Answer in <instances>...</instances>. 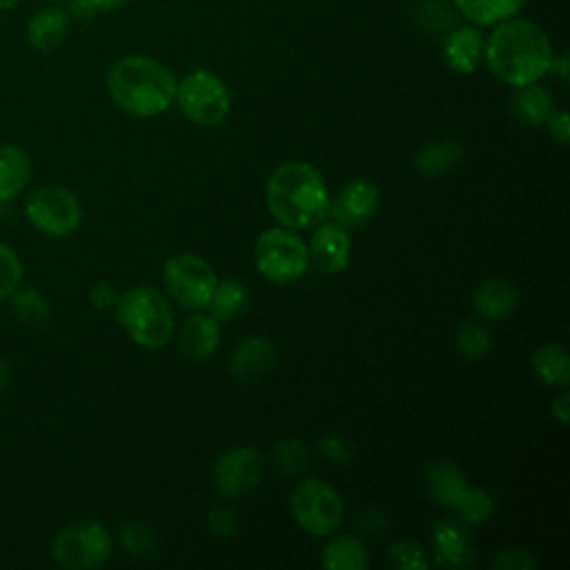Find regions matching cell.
Segmentation results:
<instances>
[{
    "mask_svg": "<svg viewBox=\"0 0 570 570\" xmlns=\"http://www.w3.org/2000/svg\"><path fill=\"white\" fill-rule=\"evenodd\" d=\"M483 56L490 71L501 82L523 87L537 82L550 71L554 53L546 31L537 22L505 18L492 29L483 45Z\"/></svg>",
    "mask_w": 570,
    "mask_h": 570,
    "instance_id": "cell-1",
    "label": "cell"
},
{
    "mask_svg": "<svg viewBox=\"0 0 570 570\" xmlns=\"http://www.w3.org/2000/svg\"><path fill=\"white\" fill-rule=\"evenodd\" d=\"M265 200L272 216L287 229L316 227L330 207L321 171L303 160L285 163L269 176Z\"/></svg>",
    "mask_w": 570,
    "mask_h": 570,
    "instance_id": "cell-2",
    "label": "cell"
},
{
    "mask_svg": "<svg viewBox=\"0 0 570 570\" xmlns=\"http://www.w3.org/2000/svg\"><path fill=\"white\" fill-rule=\"evenodd\" d=\"M107 91L122 111L149 118L169 109L176 96V78L154 58L125 56L111 65Z\"/></svg>",
    "mask_w": 570,
    "mask_h": 570,
    "instance_id": "cell-3",
    "label": "cell"
},
{
    "mask_svg": "<svg viewBox=\"0 0 570 570\" xmlns=\"http://www.w3.org/2000/svg\"><path fill=\"white\" fill-rule=\"evenodd\" d=\"M116 318L136 345L163 347L174 332V314L167 298L151 285L129 287L116 301Z\"/></svg>",
    "mask_w": 570,
    "mask_h": 570,
    "instance_id": "cell-4",
    "label": "cell"
},
{
    "mask_svg": "<svg viewBox=\"0 0 570 570\" xmlns=\"http://www.w3.org/2000/svg\"><path fill=\"white\" fill-rule=\"evenodd\" d=\"M307 245L287 227H269L256 238V269L272 283H289L301 278L307 269Z\"/></svg>",
    "mask_w": 570,
    "mask_h": 570,
    "instance_id": "cell-5",
    "label": "cell"
},
{
    "mask_svg": "<svg viewBox=\"0 0 570 570\" xmlns=\"http://www.w3.org/2000/svg\"><path fill=\"white\" fill-rule=\"evenodd\" d=\"M111 557V537L98 521H76L51 541V559L65 570H91Z\"/></svg>",
    "mask_w": 570,
    "mask_h": 570,
    "instance_id": "cell-6",
    "label": "cell"
},
{
    "mask_svg": "<svg viewBox=\"0 0 570 570\" xmlns=\"http://www.w3.org/2000/svg\"><path fill=\"white\" fill-rule=\"evenodd\" d=\"M180 111L196 125L214 127L220 125L229 109H232V96L227 85L207 69H196L187 73L176 85V96Z\"/></svg>",
    "mask_w": 570,
    "mask_h": 570,
    "instance_id": "cell-7",
    "label": "cell"
},
{
    "mask_svg": "<svg viewBox=\"0 0 570 570\" xmlns=\"http://www.w3.org/2000/svg\"><path fill=\"white\" fill-rule=\"evenodd\" d=\"M24 216L45 236L65 238L80 227L82 205L71 189L62 185H45L27 196Z\"/></svg>",
    "mask_w": 570,
    "mask_h": 570,
    "instance_id": "cell-8",
    "label": "cell"
},
{
    "mask_svg": "<svg viewBox=\"0 0 570 570\" xmlns=\"http://www.w3.org/2000/svg\"><path fill=\"white\" fill-rule=\"evenodd\" d=\"M289 508L298 528L312 537H327L343 521V501L338 492L321 479L301 481L292 490Z\"/></svg>",
    "mask_w": 570,
    "mask_h": 570,
    "instance_id": "cell-9",
    "label": "cell"
},
{
    "mask_svg": "<svg viewBox=\"0 0 570 570\" xmlns=\"http://www.w3.org/2000/svg\"><path fill=\"white\" fill-rule=\"evenodd\" d=\"M163 281L178 305L198 312L207 309L218 276L200 256L176 254L165 263Z\"/></svg>",
    "mask_w": 570,
    "mask_h": 570,
    "instance_id": "cell-10",
    "label": "cell"
},
{
    "mask_svg": "<svg viewBox=\"0 0 570 570\" xmlns=\"http://www.w3.org/2000/svg\"><path fill=\"white\" fill-rule=\"evenodd\" d=\"M265 461L254 448H232L214 463V483L220 494L236 499L254 490L263 476Z\"/></svg>",
    "mask_w": 570,
    "mask_h": 570,
    "instance_id": "cell-11",
    "label": "cell"
},
{
    "mask_svg": "<svg viewBox=\"0 0 570 570\" xmlns=\"http://www.w3.org/2000/svg\"><path fill=\"white\" fill-rule=\"evenodd\" d=\"M381 191L372 180L356 178L343 185L336 196L330 200L327 216L343 227H361L374 218L379 212Z\"/></svg>",
    "mask_w": 570,
    "mask_h": 570,
    "instance_id": "cell-12",
    "label": "cell"
},
{
    "mask_svg": "<svg viewBox=\"0 0 570 570\" xmlns=\"http://www.w3.org/2000/svg\"><path fill=\"white\" fill-rule=\"evenodd\" d=\"M350 252H352V240H350L347 227L334 220L318 223L316 232L312 234L307 256L321 272L336 274L345 269L350 263Z\"/></svg>",
    "mask_w": 570,
    "mask_h": 570,
    "instance_id": "cell-13",
    "label": "cell"
},
{
    "mask_svg": "<svg viewBox=\"0 0 570 570\" xmlns=\"http://www.w3.org/2000/svg\"><path fill=\"white\" fill-rule=\"evenodd\" d=\"M432 552L445 568H468L474 561V539L461 519H443L432 530Z\"/></svg>",
    "mask_w": 570,
    "mask_h": 570,
    "instance_id": "cell-14",
    "label": "cell"
},
{
    "mask_svg": "<svg viewBox=\"0 0 570 570\" xmlns=\"http://www.w3.org/2000/svg\"><path fill=\"white\" fill-rule=\"evenodd\" d=\"M276 363V347L265 336L243 338L229 356V374L240 383L265 379Z\"/></svg>",
    "mask_w": 570,
    "mask_h": 570,
    "instance_id": "cell-15",
    "label": "cell"
},
{
    "mask_svg": "<svg viewBox=\"0 0 570 570\" xmlns=\"http://www.w3.org/2000/svg\"><path fill=\"white\" fill-rule=\"evenodd\" d=\"M483 36L474 27H456L445 36L443 58L456 73H472L483 58Z\"/></svg>",
    "mask_w": 570,
    "mask_h": 570,
    "instance_id": "cell-16",
    "label": "cell"
},
{
    "mask_svg": "<svg viewBox=\"0 0 570 570\" xmlns=\"http://www.w3.org/2000/svg\"><path fill=\"white\" fill-rule=\"evenodd\" d=\"M220 341L218 321L209 314H194L180 327L178 345L189 361H205L212 356Z\"/></svg>",
    "mask_w": 570,
    "mask_h": 570,
    "instance_id": "cell-17",
    "label": "cell"
},
{
    "mask_svg": "<svg viewBox=\"0 0 570 570\" xmlns=\"http://www.w3.org/2000/svg\"><path fill=\"white\" fill-rule=\"evenodd\" d=\"M31 180V160L18 145H0V203L20 196Z\"/></svg>",
    "mask_w": 570,
    "mask_h": 570,
    "instance_id": "cell-18",
    "label": "cell"
},
{
    "mask_svg": "<svg viewBox=\"0 0 570 570\" xmlns=\"http://www.w3.org/2000/svg\"><path fill=\"white\" fill-rule=\"evenodd\" d=\"M67 31H69V20L65 11L56 7H47L31 16L27 24V40L38 51H53L65 42Z\"/></svg>",
    "mask_w": 570,
    "mask_h": 570,
    "instance_id": "cell-19",
    "label": "cell"
},
{
    "mask_svg": "<svg viewBox=\"0 0 570 570\" xmlns=\"http://www.w3.org/2000/svg\"><path fill=\"white\" fill-rule=\"evenodd\" d=\"M430 497L443 508H456L459 499L468 490L465 474L450 461H434L425 474Z\"/></svg>",
    "mask_w": 570,
    "mask_h": 570,
    "instance_id": "cell-20",
    "label": "cell"
},
{
    "mask_svg": "<svg viewBox=\"0 0 570 570\" xmlns=\"http://www.w3.org/2000/svg\"><path fill=\"white\" fill-rule=\"evenodd\" d=\"M474 309L476 314L499 321L508 318L519 307V294L512 283L503 278H490L474 292Z\"/></svg>",
    "mask_w": 570,
    "mask_h": 570,
    "instance_id": "cell-21",
    "label": "cell"
},
{
    "mask_svg": "<svg viewBox=\"0 0 570 570\" xmlns=\"http://www.w3.org/2000/svg\"><path fill=\"white\" fill-rule=\"evenodd\" d=\"M321 561L327 570H365L370 563L365 543L354 534L334 537L323 548Z\"/></svg>",
    "mask_w": 570,
    "mask_h": 570,
    "instance_id": "cell-22",
    "label": "cell"
},
{
    "mask_svg": "<svg viewBox=\"0 0 570 570\" xmlns=\"http://www.w3.org/2000/svg\"><path fill=\"white\" fill-rule=\"evenodd\" d=\"M519 91L514 94V114L530 127H541L554 111V100L550 91L537 82L517 87Z\"/></svg>",
    "mask_w": 570,
    "mask_h": 570,
    "instance_id": "cell-23",
    "label": "cell"
},
{
    "mask_svg": "<svg viewBox=\"0 0 570 570\" xmlns=\"http://www.w3.org/2000/svg\"><path fill=\"white\" fill-rule=\"evenodd\" d=\"M463 147L456 140H434L414 154V169L423 176H439L459 165Z\"/></svg>",
    "mask_w": 570,
    "mask_h": 570,
    "instance_id": "cell-24",
    "label": "cell"
},
{
    "mask_svg": "<svg viewBox=\"0 0 570 570\" xmlns=\"http://www.w3.org/2000/svg\"><path fill=\"white\" fill-rule=\"evenodd\" d=\"M245 303H247L245 285L238 278H220L216 281L207 309H209V316H214L218 323H227L243 312Z\"/></svg>",
    "mask_w": 570,
    "mask_h": 570,
    "instance_id": "cell-25",
    "label": "cell"
},
{
    "mask_svg": "<svg viewBox=\"0 0 570 570\" xmlns=\"http://www.w3.org/2000/svg\"><path fill=\"white\" fill-rule=\"evenodd\" d=\"M532 367L546 385L566 387L570 381V358L563 345L550 343L532 354Z\"/></svg>",
    "mask_w": 570,
    "mask_h": 570,
    "instance_id": "cell-26",
    "label": "cell"
},
{
    "mask_svg": "<svg viewBox=\"0 0 570 570\" xmlns=\"http://www.w3.org/2000/svg\"><path fill=\"white\" fill-rule=\"evenodd\" d=\"M456 9L474 24H497L512 18L525 0H452Z\"/></svg>",
    "mask_w": 570,
    "mask_h": 570,
    "instance_id": "cell-27",
    "label": "cell"
},
{
    "mask_svg": "<svg viewBox=\"0 0 570 570\" xmlns=\"http://www.w3.org/2000/svg\"><path fill=\"white\" fill-rule=\"evenodd\" d=\"M492 347V336L485 325L476 321H465L456 330V350L468 361H481Z\"/></svg>",
    "mask_w": 570,
    "mask_h": 570,
    "instance_id": "cell-28",
    "label": "cell"
},
{
    "mask_svg": "<svg viewBox=\"0 0 570 570\" xmlns=\"http://www.w3.org/2000/svg\"><path fill=\"white\" fill-rule=\"evenodd\" d=\"M120 543L138 559H151L158 552L156 532L140 521H127L120 525Z\"/></svg>",
    "mask_w": 570,
    "mask_h": 570,
    "instance_id": "cell-29",
    "label": "cell"
},
{
    "mask_svg": "<svg viewBox=\"0 0 570 570\" xmlns=\"http://www.w3.org/2000/svg\"><path fill=\"white\" fill-rule=\"evenodd\" d=\"M454 510L459 512V519L463 523L476 525V523H483L490 519V514L494 510V499L490 492H485L481 488H468Z\"/></svg>",
    "mask_w": 570,
    "mask_h": 570,
    "instance_id": "cell-30",
    "label": "cell"
},
{
    "mask_svg": "<svg viewBox=\"0 0 570 570\" xmlns=\"http://www.w3.org/2000/svg\"><path fill=\"white\" fill-rule=\"evenodd\" d=\"M385 561L390 568H399V570H425L428 568V557L414 539L394 541L387 548Z\"/></svg>",
    "mask_w": 570,
    "mask_h": 570,
    "instance_id": "cell-31",
    "label": "cell"
},
{
    "mask_svg": "<svg viewBox=\"0 0 570 570\" xmlns=\"http://www.w3.org/2000/svg\"><path fill=\"white\" fill-rule=\"evenodd\" d=\"M22 283V263L16 249L0 240V303L11 298V294Z\"/></svg>",
    "mask_w": 570,
    "mask_h": 570,
    "instance_id": "cell-32",
    "label": "cell"
},
{
    "mask_svg": "<svg viewBox=\"0 0 570 570\" xmlns=\"http://www.w3.org/2000/svg\"><path fill=\"white\" fill-rule=\"evenodd\" d=\"M272 459H274V465L281 472L294 474V472H301L307 465V448H305L303 441L285 439V441H278L274 445Z\"/></svg>",
    "mask_w": 570,
    "mask_h": 570,
    "instance_id": "cell-33",
    "label": "cell"
},
{
    "mask_svg": "<svg viewBox=\"0 0 570 570\" xmlns=\"http://www.w3.org/2000/svg\"><path fill=\"white\" fill-rule=\"evenodd\" d=\"M11 296H13V307L22 321H31V323L47 321L49 305L36 289H22V292L16 289Z\"/></svg>",
    "mask_w": 570,
    "mask_h": 570,
    "instance_id": "cell-34",
    "label": "cell"
},
{
    "mask_svg": "<svg viewBox=\"0 0 570 570\" xmlns=\"http://www.w3.org/2000/svg\"><path fill=\"white\" fill-rule=\"evenodd\" d=\"M492 568L501 570H534L539 568V559L525 548H505L492 559Z\"/></svg>",
    "mask_w": 570,
    "mask_h": 570,
    "instance_id": "cell-35",
    "label": "cell"
},
{
    "mask_svg": "<svg viewBox=\"0 0 570 570\" xmlns=\"http://www.w3.org/2000/svg\"><path fill=\"white\" fill-rule=\"evenodd\" d=\"M207 528H209V532L214 537H220V539L234 534V530H236V512L229 510V508H223V505L209 510Z\"/></svg>",
    "mask_w": 570,
    "mask_h": 570,
    "instance_id": "cell-36",
    "label": "cell"
},
{
    "mask_svg": "<svg viewBox=\"0 0 570 570\" xmlns=\"http://www.w3.org/2000/svg\"><path fill=\"white\" fill-rule=\"evenodd\" d=\"M546 125H548L550 136H552L559 145L566 147V145L570 142V118H568V114H566L563 109H554L552 116L546 120Z\"/></svg>",
    "mask_w": 570,
    "mask_h": 570,
    "instance_id": "cell-37",
    "label": "cell"
},
{
    "mask_svg": "<svg viewBox=\"0 0 570 570\" xmlns=\"http://www.w3.org/2000/svg\"><path fill=\"white\" fill-rule=\"evenodd\" d=\"M321 450H323V454H325L330 461H334V463H345V461H350V456H352L350 443H347L345 439H341V436H325V439L321 441Z\"/></svg>",
    "mask_w": 570,
    "mask_h": 570,
    "instance_id": "cell-38",
    "label": "cell"
},
{
    "mask_svg": "<svg viewBox=\"0 0 570 570\" xmlns=\"http://www.w3.org/2000/svg\"><path fill=\"white\" fill-rule=\"evenodd\" d=\"M89 298H91L94 307H98V309H107V307L116 305V301H118V296L109 283H96L89 292Z\"/></svg>",
    "mask_w": 570,
    "mask_h": 570,
    "instance_id": "cell-39",
    "label": "cell"
},
{
    "mask_svg": "<svg viewBox=\"0 0 570 570\" xmlns=\"http://www.w3.org/2000/svg\"><path fill=\"white\" fill-rule=\"evenodd\" d=\"M568 403H570V392H566V390H563L559 396H554L552 403H550L552 416H554L561 425H566V423L570 421V407H568Z\"/></svg>",
    "mask_w": 570,
    "mask_h": 570,
    "instance_id": "cell-40",
    "label": "cell"
},
{
    "mask_svg": "<svg viewBox=\"0 0 570 570\" xmlns=\"http://www.w3.org/2000/svg\"><path fill=\"white\" fill-rule=\"evenodd\" d=\"M550 71L557 73L561 80L568 78V56L561 53V56H552V62H550Z\"/></svg>",
    "mask_w": 570,
    "mask_h": 570,
    "instance_id": "cell-41",
    "label": "cell"
},
{
    "mask_svg": "<svg viewBox=\"0 0 570 570\" xmlns=\"http://www.w3.org/2000/svg\"><path fill=\"white\" fill-rule=\"evenodd\" d=\"M94 9H98V11H114V9H118V7H122V4H127L129 0H87Z\"/></svg>",
    "mask_w": 570,
    "mask_h": 570,
    "instance_id": "cell-42",
    "label": "cell"
},
{
    "mask_svg": "<svg viewBox=\"0 0 570 570\" xmlns=\"http://www.w3.org/2000/svg\"><path fill=\"white\" fill-rule=\"evenodd\" d=\"M13 4H18V0H0V11H4V9H11Z\"/></svg>",
    "mask_w": 570,
    "mask_h": 570,
    "instance_id": "cell-43",
    "label": "cell"
}]
</instances>
